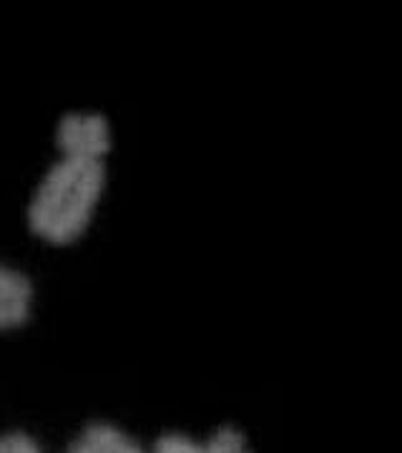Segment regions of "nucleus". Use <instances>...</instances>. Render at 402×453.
Here are the masks:
<instances>
[{"label": "nucleus", "instance_id": "3", "mask_svg": "<svg viewBox=\"0 0 402 453\" xmlns=\"http://www.w3.org/2000/svg\"><path fill=\"white\" fill-rule=\"evenodd\" d=\"M35 285L28 273L0 262V333L16 330L33 315Z\"/></svg>", "mask_w": 402, "mask_h": 453}, {"label": "nucleus", "instance_id": "5", "mask_svg": "<svg viewBox=\"0 0 402 453\" xmlns=\"http://www.w3.org/2000/svg\"><path fill=\"white\" fill-rule=\"evenodd\" d=\"M68 453H151L109 421H91L68 443Z\"/></svg>", "mask_w": 402, "mask_h": 453}, {"label": "nucleus", "instance_id": "6", "mask_svg": "<svg viewBox=\"0 0 402 453\" xmlns=\"http://www.w3.org/2000/svg\"><path fill=\"white\" fill-rule=\"evenodd\" d=\"M0 453H46L41 449V443L26 434V431H8L0 434Z\"/></svg>", "mask_w": 402, "mask_h": 453}, {"label": "nucleus", "instance_id": "2", "mask_svg": "<svg viewBox=\"0 0 402 453\" xmlns=\"http://www.w3.org/2000/svg\"><path fill=\"white\" fill-rule=\"evenodd\" d=\"M56 144L61 154L106 159L113 146L111 119L103 111H65L56 124Z\"/></svg>", "mask_w": 402, "mask_h": 453}, {"label": "nucleus", "instance_id": "1", "mask_svg": "<svg viewBox=\"0 0 402 453\" xmlns=\"http://www.w3.org/2000/svg\"><path fill=\"white\" fill-rule=\"evenodd\" d=\"M106 159L61 154L33 189L26 219L35 237L53 244L79 240L106 189Z\"/></svg>", "mask_w": 402, "mask_h": 453}, {"label": "nucleus", "instance_id": "4", "mask_svg": "<svg viewBox=\"0 0 402 453\" xmlns=\"http://www.w3.org/2000/svg\"><path fill=\"white\" fill-rule=\"evenodd\" d=\"M151 453H254L237 426H219L207 441H196L189 434H163L156 438Z\"/></svg>", "mask_w": 402, "mask_h": 453}]
</instances>
